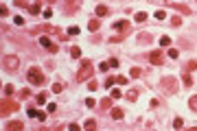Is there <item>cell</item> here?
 <instances>
[{"label": "cell", "mask_w": 197, "mask_h": 131, "mask_svg": "<svg viewBox=\"0 0 197 131\" xmlns=\"http://www.w3.org/2000/svg\"><path fill=\"white\" fill-rule=\"evenodd\" d=\"M68 129H70V131H81V127H79V125H75V123H72Z\"/></svg>", "instance_id": "ab89813d"}, {"label": "cell", "mask_w": 197, "mask_h": 131, "mask_svg": "<svg viewBox=\"0 0 197 131\" xmlns=\"http://www.w3.org/2000/svg\"><path fill=\"white\" fill-rule=\"evenodd\" d=\"M145 20H147V13H145V11H138V13H136V22H145Z\"/></svg>", "instance_id": "d6986e66"}, {"label": "cell", "mask_w": 197, "mask_h": 131, "mask_svg": "<svg viewBox=\"0 0 197 131\" xmlns=\"http://www.w3.org/2000/svg\"><path fill=\"white\" fill-rule=\"evenodd\" d=\"M129 22H127V20H121V22H116V24H114V31H118V33H125V35H127V33H129L131 29H129Z\"/></svg>", "instance_id": "8992f818"}, {"label": "cell", "mask_w": 197, "mask_h": 131, "mask_svg": "<svg viewBox=\"0 0 197 131\" xmlns=\"http://www.w3.org/2000/svg\"><path fill=\"white\" fill-rule=\"evenodd\" d=\"M171 22H173V26H180V24H182V20H180V18H173Z\"/></svg>", "instance_id": "60d3db41"}, {"label": "cell", "mask_w": 197, "mask_h": 131, "mask_svg": "<svg viewBox=\"0 0 197 131\" xmlns=\"http://www.w3.org/2000/svg\"><path fill=\"white\" fill-rule=\"evenodd\" d=\"M164 18H167L164 11H155V20H164Z\"/></svg>", "instance_id": "484cf974"}, {"label": "cell", "mask_w": 197, "mask_h": 131, "mask_svg": "<svg viewBox=\"0 0 197 131\" xmlns=\"http://www.w3.org/2000/svg\"><path fill=\"white\" fill-rule=\"evenodd\" d=\"M123 94H121V90H112V98H121Z\"/></svg>", "instance_id": "d590c367"}, {"label": "cell", "mask_w": 197, "mask_h": 131, "mask_svg": "<svg viewBox=\"0 0 197 131\" xmlns=\"http://www.w3.org/2000/svg\"><path fill=\"white\" fill-rule=\"evenodd\" d=\"M112 118H114V120H121V118H123V109L114 107V109H112Z\"/></svg>", "instance_id": "5bb4252c"}, {"label": "cell", "mask_w": 197, "mask_h": 131, "mask_svg": "<svg viewBox=\"0 0 197 131\" xmlns=\"http://www.w3.org/2000/svg\"><path fill=\"white\" fill-rule=\"evenodd\" d=\"M68 33H70V35H77V33H79V29H77V26H70V31H68Z\"/></svg>", "instance_id": "b9f144b4"}, {"label": "cell", "mask_w": 197, "mask_h": 131, "mask_svg": "<svg viewBox=\"0 0 197 131\" xmlns=\"http://www.w3.org/2000/svg\"><path fill=\"white\" fill-rule=\"evenodd\" d=\"M40 131H48V129H40Z\"/></svg>", "instance_id": "ee69618b"}, {"label": "cell", "mask_w": 197, "mask_h": 131, "mask_svg": "<svg viewBox=\"0 0 197 131\" xmlns=\"http://www.w3.org/2000/svg\"><path fill=\"white\" fill-rule=\"evenodd\" d=\"M61 90H64L61 83H53V92H55V94H57V92H61Z\"/></svg>", "instance_id": "603a6c76"}, {"label": "cell", "mask_w": 197, "mask_h": 131, "mask_svg": "<svg viewBox=\"0 0 197 131\" xmlns=\"http://www.w3.org/2000/svg\"><path fill=\"white\" fill-rule=\"evenodd\" d=\"M46 109H48V114H53V111L57 109V105H55V103H48V107H46Z\"/></svg>", "instance_id": "836d02e7"}, {"label": "cell", "mask_w": 197, "mask_h": 131, "mask_svg": "<svg viewBox=\"0 0 197 131\" xmlns=\"http://www.w3.org/2000/svg\"><path fill=\"white\" fill-rule=\"evenodd\" d=\"M160 44H162V46H169V44H171V37H167V35H164L162 39H160Z\"/></svg>", "instance_id": "4316f807"}, {"label": "cell", "mask_w": 197, "mask_h": 131, "mask_svg": "<svg viewBox=\"0 0 197 131\" xmlns=\"http://www.w3.org/2000/svg\"><path fill=\"white\" fill-rule=\"evenodd\" d=\"M29 116H31V118H40V120L46 118V114H44V111H40V109H29Z\"/></svg>", "instance_id": "9c48e42d"}, {"label": "cell", "mask_w": 197, "mask_h": 131, "mask_svg": "<svg viewBox=\"0 0 197 131\" xmlns=\"http://www.w3.org/2000/svg\"><path fill=\"white\" fill-rule=\"evenodd\" d=\"M13 22H16L18 26H24V20H22V15H16V18H13Z\"/></svg>", "instance_id": "cb8c5ba5"}, {"label": "cell", "mask_w": 197, "mask_h": 131, "mask_svg": "<svg viewBox=\"0 0 197 131\" xmlns=\"http://www.w3.org/2000/svg\"><path fill=\"white\" fill-rule=\"evenodd\" d=\"M40 11H42V4H40V2H33V4H31V13H33V15H37Z\"/></svg>", "instance_id": "2e32d148"}, {"label": "cell", "mask_w": 197, "mask_h": 131, "mask_svg": "<svg viewBox=\"0 0 197 131\" xmlns=\"http://www.w3.org/2000/svg\"><path fill=\"white\" fill-rule=\"evenodd\" d=\"M4 94H13V85H4Z\"/></svg>", "instance_id": "74e56055"}, {"label": "cell", "mask_w": 197, "mask_h": 131, "mask_svg": "<svg viewBox=\"0 0 197 131\" xmlns=\"http://www.w3.org/2000/svg\"><path fill=\"white\" fill-rule=\"evenodd\" d=\"M0 109H2V116H4V114H11V111H16L18 105H16L13 101H2V107H0Z\"/></svg>", "instance_id": "ba28073f"}, {"label": "cell", "mask_w": 197, "mask_h": 131, "mask_svg": "<svg viewBox=\"0 0 197 131\" xmlns=\"http://www.w3.org/2000/svg\"><path fill=\"white\" fill-rule=\"evenodd\" d=\"M26 79H29L31 85H42V83H44V74H42V70H40L37 66L29 68V72H26Z\"/></svg>", "instance_id": "6da1fadb"}, {"label": "cell", "mask_w": 197, "mask_h": 131, "mask_svg": "<svg viewBox=\"0 0 197 131\" xmlns=\"http://www.w3.org/2000/svg\"><path fill=\"white\" fill-rule=\"evenodd\" d=\"M88 29H90V31H99V29H101V22H99V20H90Z\"/></svg>", "instance_id": "9a60e30c"}, {"label": "cell", "mask_w": 197, "mask_h": 131, "mask_svg": "<svg viewBox=\"0 0 197 131\" xmlns=\"http://www.w3.org/2000/svg\"><path fill=\"white\" fill-rule=\"evenodd\" d=\"M197 68V61H191L189 66H186V70H189V72H191V70H195Z\"/></svg>", "instance_id": "8d00e7d4"}, {"label": "cell", "mask_w": 197, "mask_h": 131, "mask_svg": "<svg viewBox=\"0 0 197 131\" xmlns=\"http://www.w3.org/2000/svg\"><path fill=\"white\" fill-rule=\"evenodd\" d=\"M116 83H118V85H125V83H127V77H116Z\"/></svg>", "instance_id": "f546056e"}, {"label": "cell", "mask_w": 197, "mask_h": 131, "mask_svg": "<svg viewBox=\"0 0 197 131\" xmlns=\"http://www.w3.org/2000/svg\"><path fill=\"white\" fill-rule=\"evenodd\" d=\"M127 96H129V101H136V98H138V94H136L134 90H129V92H127Z\"/></svg>", "instance_id": "4dcf8cb0"}, {"label": "cell", "mask_w": 197, "mask_h": 131, "mask_svg": "<svg viewBox=\"0 0 197 131\" xmlns=\"http://www.w3.org/2000/svg\"><path fill=\"white\" fill-rule=\"evenodd\" d=\"M35 101H37V105H44V103H46V94H37Z\"/></svg>", "instance_id": "7402d4cb"}, {"label": "cell", "mask_w": 197, "mask_h": 131, "mask_svg": "<svg viewBox=\"0 0 197 131\" xmlns=\"http://www.w3.org/2000/svg\"><path fill=\"white\" fill-rule=\"evenodd\" d=\"M189 107L193 111H197V96H191V101H189Z\"/></svg>", "instance_id": "ac0fdd59"}, {"label": "cell", "mask_w": 197, "mask_h": 131, "mask_svg": "<svg viewBox=\"0 0 197 131\" xmlns=\"http://www.w3.org/2000/svg\"><path fill=\"white\" fill-rule=\"evenodd\" d=\"M107 11H109V9H107V7H105V4H99V7H97V15H99V18H103V15H107Z\"/></svg>", "instance_id": "7c38bea8"}, {"label": "cell", "mask_w": 197, "mask_h": 131, "mask_svg": "<svg viewBox=\"0 0 197 131\" xmlns=\"http://www.w3.org/2000/svg\"><path fill=\"white\" fill-rule=\"evenodd\" d=\"M107 68H109V61H103V63L99 66V70H101V72H105V70H107Z\"/></svg>", "instance_id": "1f68e13d"}, {"label": "cell", "mask_w": 197, "mask_h": 131, "mask_svg": "<svg viewBox=\"0 0 197 131\" xmlns=\"http://www.w3.org/2000/svg\"><path fill=\"white\" fill-rule=\"evenodd\" d=\"M129 74H131L134 79H138V77H140V68H131V72H129Z\"/></svg>", "instance_id": "d4e9b609"}, {"label": "cell", "mask_w": 197, "mask_h": 131, "mask_svg": "<svg viewBox=\"0 0 197 131\" xmlns=\"http://www.w3.org/2000/svg\"><path fill=\"white\" fill-rule=\"evenodd\" d=\"M77 81H85V79L92 77V61H81V68L77 70Z\"/></svg>", "instance_id": "7a4b0ae2"}, {"label": "cell", "mask_w": 197, "mask_h": 131, "mask_svg": "<svg viewBox=\"0 0 197 131\" xmlns=\"http://www.w3.org/2000/svg\"><path fill=\"white\" fill-rule=\"evenodd\" d=\"M4 131H24V125L20 120H11V123L4 125Z\"/></svg>", "instance_id": "52a82bcc"}, {"label": "cell", "mask_w": 197, "mask_h": 131, "mask_svg": "<svg viewBox=\"0 0 197 131\" xmlns=\"http://www.w3.org/2000/svg\"><path fill=\"white\" fill-rule=\"evenodd\" d=\"M70 55H72V59H79V57H81V48H79V46H72V48H70Z\"/></svg>", "instance_id": "4fadbf2b"}, {"label": "cell", "mask_w": 197, "mask_h": 131, "mask_svg": "<svg viewBox=\"0 0 197 131\" xmlns=\"http://www.w3.org/2000/svg\"><path fill=\"white\" fill-rule=\"evenodd\" d=\"M186 131H197V127H193V129H186Z\"/></svg>", "instance_id": "7bdbcfd3"}, {"label": "cell", "mask_w": 197, "mask_h": 131, "mask_svg": "<svg viewBox=\"0 0 197 131\" xmlns=\"http://www.w3.org/2000/svg\"><path fill=\"white\" fill-rule=\"evenodd\" d=\"M182 81H184V85H186V87H191V85H193V77H191L189 72H186L184 77H182Z\"/></svg>", "instance_id": "e0dca14e"}, {"label": "cell", "mask_w": 197, "mask_h": 131, "mask_svg": "<svg viewBox=\"0 0 197 131\" xmlns=\"http://www.w3.org/2000/svg\"><path fill=\"white\" fill-rule=\"evenodd\" d=\"M88 87H90V90H92V92H94V90H97V87H99V85H97V81H90V83H88Z\"/></svg>", "instance_id": "f35d334b"}, {"label": "cell", "mask_w": 197, "mask_h": 131, "mask_svg": "<svg viewBox=\"0 0 197 131\" xmlns=\"http://www.w3.org/2000/svg\"><path fill=\"white\" fill-rule=\"evenodd\" d=\"M149 61L153 63V66H160L164 61V57H162V50H151L149 53Z\"/></svg>", "instance_id": "5b68a950"}, {"label": "cell", "mask_w": 197, "mask_h": 131, "mask_svg": "<svg viewBox=\"0 0 197 131\" xmlns=\"http://www.w3.org/2000/svg\"><path fill=\"white\" fill-rule=\"evenodd\" d=\"M42 15H44V18H50V15H53V9H44Z\"/></svg>", "instance_id": "e575fe53"}, {"label": "cell", "mask_w": 197, "mask_h": 131, "mask_svg": "<svg viewBox=\"0 0 197 131\" xmlns=\"http://www.w3.org/2000/svg\"><path fill=\"white\" fill-rule=\"evenodd\" d=\"M173 127H175V129H182V127H184V120H182V118H175V120H173Z\"/></svg>", "instance_id": "ffe728a7"}, {"label": "cell", "mask_w": 197, "mask_h": 131, "mask_svg": "<svg viewBox=\"0 0 197 131\" xmlns=\"http://www.w3.org/2000/svg\"><path fill=\"white\" fill-rule=\"evenodd\" d=\"M0 15H2V18H7V15H9V9L4 7V4H2V7H0Z\"/></svg>", "instance_id": "83f0119b"}, {"label": "cell", "mask_w": 197, "mask_h": 131, "mask_svg": "<svg viewBox=\"0 0 197 131\" xmlns=\"http://www.w3.org/2000/svg\"><path fill=\"white\" fill-rule=\"evenodd\" d=\"M2 66H4V70H9V72H16L18 66H20V59H18L16 55H7V57L2 59Z\"/></svg>", "instance_id": "3957f363"}, {"label": "cell", "mask_w": 197, "mask_h": 131, "mask_svg": "<svg viewBox=\"0 0 197 131\" xmlns=\"http://www.w3.org/2000/svg\"><path fill=\"white\" fill-rule=\"evenodd\" d=\"M101 105H103V107H105V109H107V107H109V105H112V96H109V98H105V101H103V103H101Z\"/></svg>", "instance_id": "d6a6232c"}, {"label": "cell", "mask_w": 197, "mask_h": 131, "mask_svg": "<svg viewBox=\"0 0 197 131\" xmlns=\"http://www.w3.org/2000/svg\"><path fill=\"white\" fill-rule=\"evenodd\" d=\"M83 127H85V131H97V123H94V120L90 118V120H85V125H83Z\"/></svg>", "instance_id": "8fae6325"}, {"label": "cell", "mask_w": 197, "mask_h": 131, "mask_svg": "<svg viewBox=\"0 0 197 131\" xmlns=\"http://www.w3.org/2000/svg\"><path fill=\"white\" fill-rule=\"evenodd\" d=\"M162 90H167V94H175L177 92V79H173V77L162 79Z\"/></svg>", "instance_id": "277c9868"}, {"label": "cell", "mask_w": 197, "mask_h": 131, "mask_svg": "<svg viewBox=\"0 0 197 131\" xmlns=\"http://www.w3.org/2000/svg\"><path fill=\"white\" fill-rule=\"evenodd\" d=\"M40 44H42L44 48H48V50H50V48H53V46H55V44H50V39H48L46 35H42V37H40Z\"/></svg>", "instance_id": "30bf717a"}, {"label": "cell", "mask_w": 197, "mask_h": 131, "mask_svg": "<svg viewBox=\"0 0 197 131\" xmlns=\"http://www.w3.org/2000/svg\"><path fill=\"white\" fill-rule=\"evenodd\" d=\"M114 83H116V77H114V79H107V81H105V85H107V90H109V87H114Z\"/></svg>", "instance_id": "f1b7e54d"}, {"label": "cell", "mask_w": 197, "mask_h": 131, "mask_svg": "<svg viewBox=\"0 0 197 131\" xmlns=\"http://www.w3.org/2000/svg\"><path fill=\"white\" fill-rule=\"evenodd\" d=\"M177 57H180V53L175 48H169V59H177Z\"/></svg>", "instance_id": "44dd1931"}]
</instances>
